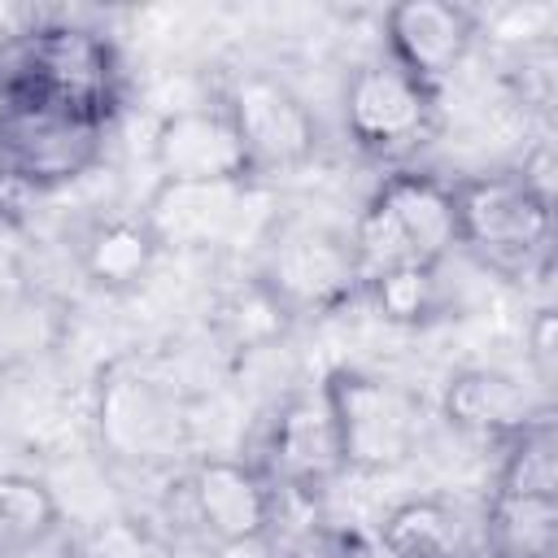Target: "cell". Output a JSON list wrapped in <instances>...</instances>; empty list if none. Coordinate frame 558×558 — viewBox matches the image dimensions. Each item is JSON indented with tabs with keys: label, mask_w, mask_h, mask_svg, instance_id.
Masks as SVG:
<instances>
[{
	"label": "cell",
	"mask_w": 558,
	"mask_h": 558,
	"mask_svg": "<svg viewBox=\"0 0 558 558\" xmlns=\"http://www.w3.org/2000/svg\"><path fill=\"white\" fill-rule=\"evenodd\" d=\"M0 96H31L92 122L122 100V61L109 35L78 22H48L0 39Z\"/></svg>",
	"instance_id": "6da1fadb"
},
{
	"label": "cell",
	"mask_w": 558,
	"mask_h": 558,
	"mask_svg": "<svg viewBox=\"0 0 558 558\" xmlns=\"http://www.w3.org/2000/svg\"><path fill=\"white\" fill-rule=\"evenodd\" d=\"M349 248L362 279L392 266H445L458 248L453 179L410 166L384 174L349 227Z\"/></svg>",
	"instance_id": "7a4b0ae2"
},
{
	"label": "cell",
	"mask_w": 558,
	"mask_h": 558,
	"mask_svg": "<svg viewBox=\"0 0 558 558\" xmlns=\"http://www.w3.org/2000/svg\"><path fill=\"white\" fill-rule=\"evenodd\" d=\"M458 248L484 270L519 279L545 253L554 235V196L523 170H484L453 179Z\"/></svg>",
	"instance_id": "3957f363"
},
{
	"label": "cell",
	"mask_w": 558,
	"mask_h": 558,
	"mask_svg": "<svg viewBox=\"0 0 558 558\" xmlns=\"http://www.w3.org/2000/svg\"><path fill=\"white\" fill-rule=\"evenodd\" d=\"M323 397L331 405L344 475H384L423 449L427 405L414 388L362 366H336L323 375Z\"/></svg>",
	"instance_id": "277c9868"
},
{
	"label": "cell",
	"mask_w": 558,
	"mask_h": 558,
	"mask_svg": "<svg viewBox=\"0 0 558 558\" xmlns=\"http://www.w3.org/2000/svg\"><path fill=\"white\" fill-rule=\"evenodd\" d=\"M253 283L275 301L288 323L336 314L340 305L362 296L349 231L323 222H279L262 244Z\"/></svg>",
	"instance_id": "5b68a950"
},
{
	"label": "cell",
	"mask_w": 558,
	"mask_h": 558,
	"mask_svg": "<svg viewBox=\"0 0 558 558\" xmlns=\"http://www.w3.org/2000/svg\"><path fill=\"white\" fill-rule=\"evenodd\" d=\"M340 122L362 157L401 161L436 135L440 92H432L427 83H418L379 52L349 70L340 96Z\"/></svg>",
	"instance_id": "8992f818"
},
{
	"label": "cell",
	"mask_w": 558,
	"mask_h": 558,
	"mask_svg": "<svg viewBox=\"0 0 558 558\" xmlns=\"http://www.w3.org/2000/svg\"><path fill=\"white\" fill-rule=\"evenodd\" d=\"M105 131L109 122L31 96H0V174L35 192H57L96 170Z\"/></svg>",
	"instance_id": "52a82bcc"
},
{
	"label": "cell",
	"mask_w": 558,
	"mask_h": 558,
	"mask_svg": "<svg viewBox=\"0 0 558 558\" xmlns=\"http://www.w3.org/2000/svg\"><path fill=\"white\" fill-rule=\"evenodd\" d=\"M92 427L96 445L118 466H161L170 462L187 440V414L179 397L140 366H105L92 397Z\"/></svg>",
	"instance_id": "ba28073f"
},
{
	"label": "cell",
	"mask_w": 558,
	"mask_h": 558,
	"mask_svg": "<svg viewBox=\"0 0 558 558\" xmlns=\"http://www.w3.org/2000/svg\"><path fill=\"white\" fill-rule=\"evenodd\" d=\"M222 113L231 118L240 148L248 157V174L262 183L270 174L301 170L318 153V118L301 92L266 70L235 74L218 92Z\"/></svg>",
	"instance_id": "9c48e42d"
},
{
	"label": "cell",
	"mask_w": 558,
	"mask_h": 558,
	"mask_svg": "<svg viewBox=\"0 0 558 558\" xmlns=\"http://www.w3.org/2000/svg\"><path fill=\"white\" fill-rule=\"evenodd\" d=\"M257 471L270 480V488L279 497H305V501L323 497L344 475L340 440H336V423H331L323 384L292 388L275 405V414L266 423Z\"/></svg>",
	"instance_id": "30bf717a"
},
{
	"label": "cell",
	"mask_w": 558,
	"mask_h": 558,
	"mask_svg": "<svg viewBox=\"0 0 558 558\" xmlns=\"http://www.w3.org/2000/svg\"><path fill=\"white\" fill-rule=\"evenodd\" d=\"M183 506L205 541L218 549L262 545L279 519V493L257 462L231 453H201L183 471Z\"/></svg>",
	"instance_id": "8fae6325"
},
{
	"label": "cell",
	"mask_w": 558,
	"mask_h": 558,
	"mask_svg": "<svg viewBox=\"0 0 558 558\" xmlns=\"http://www.w3.org/2000/svg\"><path fill=\"white\" fill-rule=\"evenodd\" d=\"M480 44V13L458 0H401L384 13V57L405 74L445 87Z\"/></svg>",
	"instance_id": "7c38bea8"
},
{
	"label": "cell",
	"mask_w": 558,
	"mask_h": 558,
	"mask_svg": "<svg viewBox=\"0 0 558 558\" xmlns=\"http://www.w3.org/2000/svg\"><path fill=\"white\" fill-rule=\"evenodd\" d=\"M153 166L161 183H257L218 100L170 109L153 131Z\"/></svg>",
	"instance_id": "4fadbf2b"
},
{
	"label": "cell",
	"mask_w": 558,
	"mask_h": 558,
	"mask_svg": "<svg viewBox=\"0 0 558 558\" xmlns=\"http://www.w3.org/2000/svg\"><path fill=\"white\" fill-rule=\"evenodd\" d=\"M257 183H161L144 201L161 248H222L244 231Z\"/></svg>",
	"instance_id": "5bb4252c"
},
{
	"label": "cell",
	"mask_w": 558,
	"mask_h": 558,
	"mask_svg": "<svg viewBox=\"0 0 558 558\" xmlns=\"http://www.w3.org/2000/svg\"><path fill=\"white\" fill-rule=\"evenodd\" d=\"M536 414L545 410L532 405L523 379L497 366H462L445 379V392H440V418L453 432L488 440V445L510 440Z\"/></svg>",
	"instance_id": "9a60e30c"
},
{
	"label": "cell",
	"mask_w": 558,
	"mask_h": 558,
	"mask_svg": "<svg viewBox=\"0 0 558 558\" xmlns=\"http://www.w3.org/2000/svg\"><path fill=\"white\" fill-rule=\"evenodd\" d=\"M161 253L166 248H161L153 222L144 218V209L100 214L78 235V270L87 275L92 288L113 292V296L135 292L153 275V266H157Z\"/></svg>",
	"instance_id": "2e32d148"
},
{
	"label": "cell",
	"mask_w": 558,
	"mask_h": 558,
	"mask_svg": "<svg viewBox=\"0 0 558 558\" xmlns=\"http://www.w3.org/2000/svg\"><path fill=\"white\" fill-rule=\"evenodd\" d=\"M480 541L488 558H554L558 549V497L488 493Z\"/></svg>",
	"instance_id": "e0dca14e"
},
{
	"label": "cell",
	"mask_w": 558,
	"mask_h": 558,
	"mask_svg": "<svg viewBox=\"0 0 558 558\" xmlns=\"http://www.w3.org/2000/svg\"><path fill=\"white\" fill-rule=\"evenodd\" d=\"M379 549L388 558H462L466 523L445 497H405L379 519Z\"/></svg>",
	"instance_id": "ac0fdd59"
},
{
	"label": "cell",
	"mask_w": 558,
	"mask_h": 558,
	"mask_svg": "<svg viewBox=\"0 0 558 558\" xmlns=\"http://www.w3.org/2000/svg\"><path fill=\"white\" fill-rule=\"evenodd\" d=\"M61 532V501L44 475L0 471V558H26Z\"/></svg>",
	"instance_id": "d6986e66"
},
{
	"label": "cell",
	"mask_w": 558,
	"mask_h": 558,
	"mask_svg": "<svg viewBox=\"0 0 558 558\" xmlns=\"http://www.w3.org/2000/svg\"><path fill=\"white\" fill-rule=\"evenodd\" d=\"M362 301L375 305V314L392 327H423L445 305V279L440 266H392L371 279H362Z\"/></svg>",
	"instance_id": "ffe728a7"
},
{
	"label": "cell",
	"mask_w": 558,
	"mask_h": 558,
	"mask_svg": "<svg viewBox=\"0 0 558 558\" xmlns=\"http://www.w3.org/2000/svg\"><path fill=\"white\" fill-rule=\"evenodd\" d=\"M493 488L558 497V436H554L549 414H536L510 440H501V462H497Z\"/></svg>",
	"instance_id": "44dd1931"
},
{
	"label": "cell",
	"mask_w": 558,
	"mask_h": 558,
	"mask_svg": "<svg viewBox=\"0 0 558 558\" xmlns=\"http://www.w3.org/2000/svg\"><path fill=\"white\" fill-rule=\"evenodd\" d=\"M527 357H532V371L541 379V388L554 384V310H536L532 327H527Z\"/></svg>",
	"instance_id": "7402d4cb"
},
{
	"label": "cell",
	"mask_w": 558,
	"mask_h": 558,
	"mask_svg": "<svg viewBox=\"0 0 558 558\" xmlns=\"http://www.w3.org/2000/svg\"><path fill=\"white\" fill-rule=\"evenodd\" d=\"M78 558H135L131 549H118V545H96V549H83Z\"/></svg>",
	"instance_id": "603a6c76"
}]
</instances>
